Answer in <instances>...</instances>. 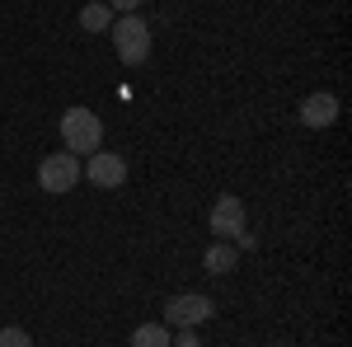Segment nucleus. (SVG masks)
Instances as JSON below:
<instances>
[{"label": "nucleus", "instance_id": "obj_1", "mask_svg": "<svg viewBox=\"0 0 352 347\" xmlns=\"http://www.w3.org/2000/svg\"><path fill=\"white\" fill-rule=\"evenodd\" d=\"M61 141H66L71 155H94L99 141H104L99 113H89V108H66V113H61Z\"/></svg>", "mask_w": 352, "mask_h": 347}, {"label": "nucleus", "instance_id": "obj_2", "mask_svg": "<svg viewBox=\"0 0 352 347\" xmlns=\"http://www.w3.org/2000/svg\"><path fill=\"white\" fill-rule=\"evenodd\" d=\"M113 43H118V56H122L127 66H141V61L151 56V24L136 19V14H122V19L113 24Z\"/></svg>", "mask_w": 352, "mask_h": 347}, {"label": "nucleus", "instance_id": "obj_3", "mask_svg": "<svg viewBox=\"0 0 352 347\" xmlns=\"http://www.w3.org/2000/svg\"><path fill=\"white\" fill-rule=\"evenodd\" d=\"M80 179H85L80 160H76L71 150H56V155H47V160L38 164V183H43V192H71Z\"/></svg>", "mask_w": 352, "mask_h": 347}, {"label": "nucleus", "instance_id": "obj_4", "mask_svg": "<svg viewBox=\"0 0 352 347\" xmlns=\"http://www.w3.org/2000/svg\"><path fill=\"white\" fill-rule=\"evenodd\" d=\"M212 295H174L169 305H164V324H174V328H192V324H202V320H212Z\"/></svg>", "mask_w": 352, "mask_h": 347}, {"label": "nucleus", "instance_id": "obj_5", "mask_svg": "<svg viewBox=\"0 0 352 347\" xmlns=\"http://www.w3.org/2000/svg\"><path fill=\"white\" fill-rule=\"evenodd\" d=\"M80 174L94 188H122V179H127V160H122V155H109V150H94Z\"/></svg>", "mask_w": 352, "mask_h": 347}, {"label": "nucleus", "instance_id": "obj_6", "mask_svg": "<svg viewBox=\"0 0 352 347\" xmlns=\"http://www.w3.org/2000/svg\"><path fill=\"white\" fill-rule=\"evenodd\" d=\"M212 235H221V240H235V235H244V202L240 197H221L217 207H212Z\"/></svg>", "mask_w": 352, "mask_h": 347}, {"label": "nucleus", "instance_id": "obj_7", "mask_svg": "<svg viewBox=\"0 0 352 347\" xmlns=\"http://www.w3.org/2000/svg\"><path fill=\"white\" fill-rule=\"evenodd\" d=\"M333 117H338V99H333L329 89L310 94V99L300 104V122H305V127H329Z\"/></svg>", "mask_w": 352, "mask_h": 347}, {"label": "nucleus", "instance_id": "obj_8", "mask_svg": "<svg viewBox=\"0 0 352 347\" xmlns=\"http://www.w3.org/2000/svg\"><path fill=\"white\" fill-rule=\"evenodd\" d=\"M202 263H207V272H230V267L240 263V249L217 244V249H207V254H202Z\"/></svg>", "mask_w": 352, "mask_h": 347}, {"label": "nucleus", "instance_id": "obj_9", "mask_svg": "<svg viewBox=\"0 0 352 347\" xmlns=\"http://www.w3.org/2000/svg\"><path fill=\"white\" fill-rule=\"evenodd\" d=\"M113 24V10L109 5H99V0H94V5H85L80 10V28L85 33H99V28H109Z\"/></svg>", "mask_w": 352, "mask_h": 347}, {"label": "nucleus", "instance_id": "obj_10", "mask_svg": "<svg viewBox=\"0 0 352 347\" xmlns=\"http://www.w3.org/2000/svg\"><path fill=\"white\" fill-rule=\"evenodd\" d=\"M132 347H169V328L164 324H141L132 333Z\"/></svg>", "mask_w": 352, "mask_h": 347}, {"label": "nucleus", "instance_id": "obj_11", "mask_svg": "<svg viewBox=\"0 0 352 347\" xmlns=\"http://www.w3.org/2000/svg\"><path fill=\"white\" fill-rule=\"evenodd\" d=\"M0 347H33V338H28L19 324H10V328H0Z\"/></svg>", "mask_w": 352, "mask_h": 347}, {"label": "nucleus", "instance_id": "obj_12", "mask_svg": "<svg viewBox=\"0 0 352 347\" xmlns=\"http://www.w3.org/2000/svg\"><path fill=\"white\" fill-rule=\"evenodd\" d=\"M136 5L141 0H109V10H122V14H136Z\"/></svg>", "mask_w": 352, "mask_h": 347}, {"label": "nucleus", "instance_id": "obj_13", "mask_svg": "<svg viewBox=\"0 0 352 347\" xmlns=\"http://www.w3.org/2000/svg\"><path fill=\"white\" fill-rule=\"evenodd\" d=\"M179 347H197V338H192V328H184V333H179Z\"/></svg>", "mask_w": 352, "mask_h": 347}]
</instances>
